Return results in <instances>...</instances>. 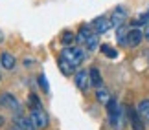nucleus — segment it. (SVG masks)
Instances as JSON below:
<instances>
[{"label":"nucleus","mask_w":149,"mask_h":130,"mask_svg":"<svg viewBox=\"0 0 149 130\" xmlns=\"http://www.w3.org/2000/svg\"><path fill=\"white\" fill-rule=\"evenodd\" d=\"M57 66H59V70L63 72V75H66V77H70V75H74L77 70H74V68L68 64V63H65L61 57H59V61H57Z\"/></svg>","instance_id":"nucleus-14"},{"label":"nucleus","mask_w":149,"mask_h":130,"mask_svg":"<svg viewBox=\"0 0 149 130\" xmlns=\"http://www.w3.org/2000/svg\"><path fill=\"white\" fill-rule=\"evenodd\" d=\"M88 79H90V86H92V88L98 90V88H101V86H103V77H101V72H100L96 66H92V68L88 70Z\"/></svg>","instance_id":"nucleus-10"},{"label":"nucleus","mask_w":149,"mask_h":130,"mask_svg":"<svg viewBox=\"0 0 149 130\" xmlns=\"http://www.w3.org/2000/svg\"><path fill=\"white\" fill-rule=\"evenodd\" d=\"M90 28H92V31L96 33V35H105V33H109L112 30L111 20H109L107 17H98V19H94L92 24H90Z\"/></svg>","instance_id":"nucleus-8"},{"label":"nucleus","mask_w":149,"mask_h":130,"mask_svg":"<svg viewBox=\"0 0 149 130\" xmlns=\"http://www.w3.org/2000/svg\"><path fill=\"white\" fill-rule=\"evenodd\" d=\"M127 114H129V123H131V128H133V130H146V123L142 121V117L138 116L136 108H127Z\"/></svg>","instance_id":"nucleus-9"},{"label":"nucleus","mask_w":149,"mask_h":130,"mask_svg":"<svg viewBox=\"0 0 149 130\" xmlns=\"http://www.w3.org/2000/svg\"><path fill=\"white\" fill-rule=\"evenodd\" d=\"M59 57L65 61V63H68L74 70H77L79 66H81L85 63V52H83V48H79V46H65L61 50V55Z\"/></svg>","instance_id":"nucleus-2"},{"label":"nucleus","mask_w":149,"mask_h":130,"mask_svg":"<svg viewBox=\"0 0 149 130\" xmlns=\"http://www.w3.org/2000/svg\"><path fill=\"white\" fill-rule=\"evenodd\" d=\"M28 105H30V110H33V108H42V103H41V99H39V95L33 94V92L28 95Z\"/></svg>","instance_id":"nucleus-17"},{"label":"nucleus","mask_w":149,"mask_h":130,"mask_svg":"<svg viewBox=\"0 0 149 130\" xmlns=\"http://www.w3.org/2000/svg\"><path fill=\"white\" fill-rule=\"evenodd\" d=\"M125 37H127V26H120V28H116V41H118V44L120 46H123L125 48Z\"/></svg>","instance_id":"nucleus-16"},{"label":"nucleus","mask_w":149,"mask_h":130,"mask_svg":"<svg viewBox=\"0 0 149 130\" xmlns=\"http://www.w3.org/2000/svg\"><path fill=\"white\" fill-rule=\"evenodd\" d=\"M4 123H6V119H4V116H0V128L4 127Z\"/></svg>","instance_id":"nucleus-22"},{"label":"nucleus","mask_w":149,"mask_h":130,"mask_svg":"<svg viewBox=\"0 0 149 130\" xmlns=\"http://www.w3.org/2000/svg\"><path fill=\"white\" fill-rule=\"evenodd\" d=\"M0 106H4V108L15 112V114H22V112H20L22 108H20L19 99H17L13 94H9V92H4L2 95H0Z\"/></svg>","instance_id":"nucleus-4"},{"label":"nucleus","mask_w":149,"mask_h":130,"mask_svg":"<svg viewBox=\"0 0 149 130\" xmlns=\"http://www.w3.org/2000/svg\"><path fill=\"white\" fill-rule=\"evenodd\" d=\"M142 31H144V39H147V41H149V24H147Z\"/></svg>","instance_id":"nucleus-21"},{"label":"nucleus","mask_w":149,"mask_h":130,"mask_svg":"<svg viewBox=\"0 0 149 130\" xmlns=\"http://www.w3.org/2000/svg\"><path fill=\"white\" fill-rule=\"evenodd\" d=\"M147 24H149V9L146 11V13H142L138 17V20L134 22V26H147Z\"/></svg>","instance_id":"nucleus-20"},{"label":"nucleus","mask_w":149,"mask_h":130,"mask_svg":"<svg viewBox=\"0 0 149 130\" xmlns=\"http://www.w3.org/2000/svg\"><path fill=\"white\" fill-rule=\"evenodd\" d=\"M111 97H112V95L109 94V92H107V90L103 88V86L96 90V99H98V103H101V105H107V103H109V99H111Z\"/></svg>","instance_id":"nucleus-15"},{"label":"nucleus","mask_w":149,"mask_h":130,"mask_svg":"<svg viewBox=\"0 0 149 130\" xmlns=\"http://www.w3.org/2000/svg\"><path fill=\"white\" fill-rule=\"evenodd\" d=\"M30 121L33 123V127H35L37 130H44L50 127V116L46 114V110L44 108H33L30 110Z\"/></svg>","instance_id":"nucleus-3"},{"label":"nucleus","mask_w":149,"mask_h":130,"mask_svg":"<svg viewBox=\"0 0 149 130\" xmlns=\"http://www.w3.org/2000/svg\"><path fill=\"white\" fill-rule=\"evenodd\" d=\"M147 61H149V57H147Z\"/></svg>","instance_id":"nucleus-24"},{"label":"nucleus","mask_w":149,"mask_h":130,"mask_svg":"<svg viewBox=\"0 0 149 130\" xmlns=\"http://www.w3.org/2000/svg\"><path fill=\"white\" fill-rule=\"evenodd\" d=\"M142 41H144V31L138 30V28H133V30H127V37H125V48L133 50L138 48Z\"/></svg>","instance_id":"nucleus-5"},{"label":"nucleus","mask_w":149,"mask_h":130,"mask_svg":"<svg viewBox=\"0 0 149 130\" xmlns=\"http://www.w3.org/2000/svg\"><path fill=\"white\" fill-rule=\"evenodd\" d=\"M0 66H2L4 70H15V66H17L15 55L9 53V52H4L2 55H0Z\"/></svg>","instance_id":"nucleus-11"},{"label":"nucleus","mask_w":149,"mask_h":130,"mask_svg":"<svg viewBox=\"0 0 149 130\" xmlns=\"http://www.w3.org/2000/svg\"><path fill=\"white\" fill-rule=\"evenodd\" d=\"M111 26L112 28H120L123 24H127V9L123 8V6H116V8L112 9V15H111Z\"/></svg>","instance_id":"nucleus-7"},{"label":"nucleus","mask_w":149,"mask_h":130,"mask_svg":"<svg viewBox=\"0 0 149 130\" xmlns=\"http://www.w3.org/2000/svg\"><path fill=\"white\" fill-rule=\"evenodd\" d=\"M100 52L105 55L107 59H116L118 57V50L111 46V44H100Z\"/></svg>","instance_id":"nucleus-13"},{"label":"nucleus","mask_w":149,"mask_h":130,"mask_svg":"<svg viewBox=\"0 0 149 130\" xmlns=\"http://www.w3.org/2000/svg\"><path fill=\"white\" fill-rule=\"evenodd\" d=\"M76 41H77V44H81V46L87 48L88 52L100 50V35H96L88 24H83L79 28V31L76 35Z\"/></svg>","instance_id":"nucleus-1"},{"label":"nucleus","mask_w":149,"mask_h":130,"mask_svg":"<svg viewBox=\"0 0 149 130\" xmlns=\"http://www.w3.org/2000/svg\"><path fill=\"white\" fill-rule=\"evenodd\" d=\"M37 83H39V86H41V90H42L44 94H50V84H48L46 75H44V73H41V75L37 77Z\"/></svg>","instance_id":"nucleus-19"},{"label":"nucleus","mask_w":149,"mask_h":130,"mask_svg":"<svg viewBox=\"0 0 149 130\" xmlns=\"http://www.w3.org/2000/svg\"><path fill=\"white\" fill-rule=\"evenodd\" d=\"M4 39H6V37H4V33L0 31V42H4Z\"/></svg>","instance_id":"nucleus-23"},{"label":"nucleus","mask_w":149,"mask_h":130,"mask_svg":"<svg viewBox=\"0 0 149 130\" xmlns=\"http://www.w3.org/2000/svg\"><path fill=\"white\" fill-rule=\"evenodd\" d=\"M136 112L142 117V121L146 123V127H149V99H142L138 105H136Z\"/></svg>","instance_id":"nucleus-12"},{"label":"nucleus","mask_w":149,"mask_h":130,"mask_svg":"<svg viewBox=\"0 0 149 130\" xmlns=\"http://www.w3.org/2000/svg\"><path fill=\"white\" fill-rule=\"evenodd\" d=\"M76 41V35H74L72 31H63V35H61V42H63V46H72V42Z\"/></svg>","instance_id":"nucleus-18"},{"label":"nucleus","mask_w":149,"mask_h":130,"mask_svg":"<svg viewBox=\"0 0 149 130\" xmlns=\"http://www.w3.org/2000/svg\"><path fill=\"white\" fill-rule=\"evenodd\" d=\"M74 84L79 92L87 94L90 88V79H88V70H77L74 73Z\"/></svg>","instance_id":"nucleus-6"}]
</instances>
